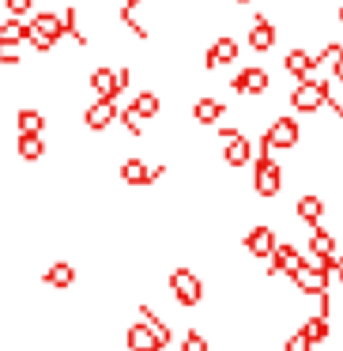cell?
<instances>
[{
	"label": "cell",
	"mask_w": 343,
	"mask_h": 351,
	"mask_svg": "<svg viewBox=\"0 0 343 351\" xmlns=\"http://www.w3.org/2000/svg\"><path fill=\"white\" fill-rule=\"evenodd\" d=\"M27 27H31V31H27V42H31L38 53L53 49L57 42H61V34H64V19L57 16V12H34V19Z\"/></svg>",
	"instance_id": "1"
},
{
	"label": "cell",
	"mask_w": 343,
	"mask_h": 351,
	"mask_svg": "<svg viewBox=\"0 0 343 351\" xmlns=\"http://www.w3.org/2000/svg\"><path fill=\"white\" fill-rule=\"evenodd\" d=\"M328 84L325 80H313V76H305V80H298V87L290 91V106L298 110V114H313V110H320L328 102Z\"/></svg>",
	"instance_id": "2"
},
{
	"label": "cell",
	"mask_w": 343,
	"mask_h": 351,
	"mask_svg": "<svg viewBox=\"0 0 343 351\" xmlns=\"http://www.w3.org/2000/svg\"><path fill=\"white\" fill-rule=\"evenodd\" d=\"M170 291H174V298L181 306H200V298H204V283L189 268H174L170 272Z\"/></svg>",
	"instance_id": "3"
},
{
	"label": "cell",
	"mask_w": 343,
	"mask_h": 351,
	"mask_svg": "<svg viewBox=\"0 0 343 351\" xmlns=\"http://www.w3.org/2000/svg\"><path fill=\"white\" fill-rule=\"evenodd\" d=\"M298 121L294 117H279V121H272V129L260 136V155H272L275 147H294L298 144Z\"/></svg>",
	"instance_id": "4"
},
{
	"label": "cell",
	"mask_w": 343,
	"mask_h": 351,
	"mask_svg": "<svg viewBox=\"0 0 343 351\" xmlns=\"http://www.w3.org/2000/svg\"><path fill=\"white\" fill-rule=\"evenodd\" d=\"M279 185H283L279 162H275L272 155H260L257 167H253V189H257L260 197H275V193H279Z\"/></svg>",
	"instance_id": "5"
},
{
	"label": "cell",
	"mask_w": 343,
	"mask_h": 351,
	"mask_svg": "<svg viewBox=\"0 0 343 351\" xmlns=\"http://www.w3.org/2000/svg\"><path fill=\"white\" fill-rule=\"evenodd\" d=\"M129 84H132L129 69H94V76H91V87L99 99H117Z\"/></svg>",
	"instance_id": "6"
},
{
	"label": "cell",
	"mask_w": 343,
	"mask_h": 351,
	"mask_svg": "<svg viewBox=\"0 0 343 351\" xmlns=\"http://www.w3.org/2000/svg\"><path fill=\"white\" fill-rule=\"evenodd\" d=\"M290 280H294L298 291H305V295H320V291H328V268L320 265V261L317 265H305L302 261V265L290 272Z\"/></svg>",
	"instance_id": "7"
},
{
	"label": "cell",
	"mask_w": 343,
	"mask_h": 351,
	"mask_svg": "<svg viewBox=\"0 0 343 351\" xmlns=\"http://www.w3.org/2000/svg\"><path fill=\"white\" fill-rule=\"evenodd\" d=\"M219 136H223V159H227L230 167H245V162L253 159V144L238 129H223Z\"/></svg>",
	"instance_id": "8"
},
{
	"label": "cell",
	"mask_w": 343,
	"mask_h": 351,
	"mask_svg": "<svg viewBox=\"0 0 343 351\" xmlns=\"http://www.w3.org/2000/svg\"><path fill=\"white\" fill-rule=\"evenodd\" d=\"M117 114H121V110H117L114 99H99V102H91V106H87L84 125H87L91 132H102V129H110V125L117 121Z\"/></svg>",
	"instance_id": "9"
},
{
	"label": "cell",
	"mask_w": 343,
	"mask_h": 351,
	"mask_svg": "<svg viewBox=\"0 0 343 351\" xmlns=\"http://www.w3.org/2000/svg\"><path fill=\"white\" fill-rule=\"evenodd\" d=\"M298 265H302V253L287 242H275V250L268 253V272L272 276H290Z\"/></svg>",
	"instance_id": "10"
},
{
	"label": "cell",
	"mask_w": 343,
	"mask_h": 351,
	"mask_svg": "<svg viewBox=\"0 0 343 351\" xmlns=\"http://www.w3.org/2000/svg\"><path fill=\"white\" fill-rule=\"evenodd\" d=\"M162 174H166V167H147L144 159H125L121 162V178L129 185H151V182H159Z\"/></svg>",
	"instance_id": "11"
},
{
	"label": "cell",
	"mask_w": 343,
	"mask_h": 351,
	"mask_svg": "<svg viewBox=\"0 0 343 351\" xmlns=\"http://www.w3.org/2000/svg\"><path fill=\"white\" fill-rule=\"evenodd\" d=\"M230 87H234V95H264L268 91V72L264 69H242V72H234Z\"/></svg>",
	"instance_id": "12"
},
{
	"label": "cell",
	"mask_w": 343,
	"mask_h": 351,
	"mask_svg": "<svg viewBox=\"0 0 343 351\" xmlns=\"http://www.w3.org/2000/svg\"><path fill=\"white\" fill-rule=\"evenodd\" d=\"M245 250H249L253 257L268 261V253L275 250V234H272V227H253L249 234H245Z\"/></svg>",
	"instance_id": "13"
},
{
	"label": "cell",
	"mask_w": 343,
	"mask_h": 351,
	"mask_svg": "<svg viewBox=\"0 0 343 351\" xmlns=\"http://www.w3.org/2000/svg\"><path fill=\"white\" fill-rule=\"evenodd\" d=\"M283 64H287V72H290L294 80H305V76H313V72L320 69L317 57H309L305 49H290V53L283 57Z\"/></svg>",
	"instance_id": "14"
},
{
	"label": "cell",
	"mask_w": 343,
	"mask_h": 351,
	"mask_svg": "<svg viewBox=\"0 0 343 351\" xmlns=\"http://www.w3.org/2000/svg\"><path fill=\"white\" fill-rule=\"evenodd\" d=\"M238 61V42L234 38H219L204 57V69H219V64H234Z\"/></svg>",
	"instance_id": "15"
},
{
	"label": "cell",
	"mask_w": 343,
	"mask_h": 351,
	"mask_svg": "<svg viewBox=\"0 0 343 351\" xmlns=\"http://www.w3.org/2000/svg\"><path fill=\"white\" fill-rule=\"evenodd\" d=\"M16 152H19V159H27V162H38L42 155H46V144H42V132H19V140H16Z\"/></svg>",
	"instance_id": "16"
},
{
	"label": "cell",
	"mask_w": 343,
	"mask_h": 351,
	"mask_svg": "<svg viewBox=\"0 0 343 351\" xmlns=\"http://www.w3.org/2000/svg\"><path fill=\"white\" fill-rule=\"evenodd\" d=\"M129 351H162V343L151 336V328H147L144 321H136V325L129 328Z\"/></svg>",
	"instance_id": "17"
},
{
	"label": "cell",
	"mask_w": 343,
	"mask_h": 351,
	"mask_svg": "<svg viewBox=\"0 0 343 351\" xmlns=\"http://www.w3.org/2000/svg\"><path fill=\"white\" fill-rule=\"evenodd\" d=\"M249 46L257 49V53H264V49H272V46H275V27L268 23V19H253Z\"/></svg>",
	"instance_id": "18"
},
{
	"label": "cell",
	"mask_w": 343,
	"mask_h": 351,
	"mask_svg": "<svg viewBox=\"0 0 343 351\" xmlns=\"http://www.w3.org/2000/svg\"><path fill=\"white\" fill-rule=\"evenodd\" d=\"M223 114H227V106H223L219 99H200L196 106H192V117H196L200 125H215Z\"/></svg>",
	"instance_id": "19"
},
{
	"label": "cell",
	"mask_w": 343,
	"mask_h": 351,
	"mask_svg": "<svg viewBox=\"0 0 343 351\" xmlns=\"http://www.w3.org/2000/svg\"><path fill=\"white\" fill-rule=\"evenodd\" d=\"M42 280L49 283V287H72V280H76V268L72 265H64V261H57V265H49L46 268V276H42Z\"/></svg>",
	"instance_id": "20"
},
{
	"label": "cell",
	"mask_w": 343,
	"mask_h": 351,
	"mask_svg": "<svg viewBox=\"0 0 343 351\" xmlns=\"http://www.w3.org/2000/svg\"><path fill=\"white\" fill-rule=\"evenodd\" d=\"M320 215H325V200H320V197H313V193H309V197L298 200V219H302V223H309V227H313V223H320Z\"/></svg>",
	"instance_id": "21"
},
{
	"label": "cell",
	"mask_w": 343,
	"mask_h": 351,
	"mask_svg": "<svg viewBox=\"0 0 343 351\" xmlns=\"http://www.w3.org/2000/svg\"><path fill=\"white\" fill-rule=\"evenodd\" d=\"M140 321H144V325L151 328V336H155V340H159L162 348H166V343H170V328L162 325L159 317H155V310H151V306H140Z\"/></svg>",
	"instance_id": "22"
},
{
	"label": "cell",
	"mask_w": 343,
	"mask_h": 351,
	"mask_svg": "<svg viewBox=\"0 0 343 351\" xmlns=\"http://www.w3.org/2000/svg\"><path fill=\"white\" fill-rule=\"evenodd\" d=\"M16 129L19 132H46V117L38 110H19L16 114Z\"/></svg>",
	"instance_id": "23"
},
{
	"label": "cell",
	"mask_w": 343,
	"mask_h": 351,
	"mask_svg": "<svg viewBox=\"0 0 343 351\" xmlns=\"http://www.w3.org/2000/svg\"><path fill=\"white\" fill-rule=\"evenodd\" d=\"M27 31H31V27L19 16H12L8 23H0V42H27Z\"/></svg>",
	"instance_id": "24"
},
{
	"label": "cell",
	"mask_w": 343,
	"mask_h": 351,
	"mask_svg": "<svg viewBox=\"0 0 343 351\" xmlns=\"http://www.w3.org/2000/svg\"><path fill=\"white\" fill-rule=\"evenodd\" d=\"M332 242H335V238L328 234V230H320V223H313V234H309V250L317 253V261L332 253Z\"/></svg>",
	"instance_id": "25"
},
{
	"label": "cell",
	"mask_w": 343,
	"mask_h": 351,
	"mask_svg": "<svg viewBox=\"0 0 343 351\" xmlns=\"http://www.w3.org/2000/svg\"><path fill=\"white\" fill-rule=\"evenodd\" d=\"M129 106L136 110L140 117H155V114H159V95H151V91H140L136 99L129 102Z\"/></svg>",
	"instance_id": "26"
},
{
	"label": "cell",
	"mask_w": 343,
	"mask_h": 351,
	"mask_svg": "<svg viewBox=\"0 0 343 351\" xmlns=\"http://www.w3.org/2000/svg\"><path fill=\"white\" fill-rule=\"evenodd\" d=\"M302 336H305L309 343H320V340H325V336H328V317H325V313L305 321V325H302Z\"/></svg>",
	"instance_id": "27"
},
{
	"label": "cell",
	"mask_w": 343,
	"mask_h": 351,
	"mask_svg": "<svg viewBox=\"0 0 343 351\" xmlns=\"http://www.w3.org/2000/svg\"><path fill=\"white\" fill-rule=\"evenodd\" d=\"M23 61V42H0V64H19Z\"/></svg>",
	"instance_id": "28"
},
{
	"label": "cell",
	"mask_w": 343,
	"mask_h": 351,
	"mask_svg": "<svg viewBox=\"0 0 343 351\" xmlns=\"http://www.w3.org/2000/svg\"><path fill=\"white\" fill-rule=\"evenodd\" d=\"M61 19H64V34H72V38H76L79 46H84L87 38H84V31H79V12H76V8H68Z\"/></svg>",
	"instance_id": "29"
},
{
	"label": "cell",
	"mask_w": 343,
	"mask_h": 351,
	"mask_svg": "<svg viewBox=\"0 0 343 351\" xmlns=\"http://www.w3.org/2000/svg\"><path fill=\"white\" fill-rule=\"evenodd\" d=\"M117 117H121V121H125V129H129V136H140V132H144V117H140L136 114V110H125V114H117Z\"/></svg>",
	"instance_id": "30"
},
{
	"label": "cell",
	"mask_w": 343,
	"mask_h": 351,
	"mask_svg": "<svg viewBox=\"0 0 343 351\" xmlns=\"http://www.w3.org/2000/svg\"><path fill=\"white\" fill-rule=\"evenodd\" d=\"M181 351H207V340L204 336L196 332V328H192L189 336H185V343H181Z\"/></svg>",
	"instance_id": "31"
},
{
	"label": "cell",
	"mask_w": 343,
	"mask_h": 351,
	"mask_svg": "<svg viewBox=\"0 0 343 351\" xmlns=\"http://www.w3.org/2000/svg\"><path fill=\"white\" fill-rule=\"evenodd\" d=\"M4 8L12 16H27V12H34V0H4Z\"/></svg>",
	"instance_id": "32"
},
{
	"label": "cell",
	"mask_w": 343,
	"mask_h": 351,
	"mask_svg": "<svg viewBox=\"0 0 343 351\" xmlns=\"http://www.w3.org/2000/svg\"><path fill=\"white\" fill-rule=\"evenodd\" d=\"M283 351H313V343H309V340H305V336H302V332H294V336H290V340H287V343H283Z\"/></svg>",
	"instance_id": "33"
},
{
	"label": "cell",
	"mask_w": 343,
	"mask_h": 351,
	"mask_svg": "<svg viewBox=\"0 0 343 351\" xmlns=\"http://www.w3.org/2000/svg\"><path fill=\"white\" fill-rule=\"evenodd\" d=\"M332 72H335V80H343V49L332 57Z\"/></svg>",
	"instance_id": "34"
},
{
	"label": "cell",
	"mask_w": 343,
	"mask_h": 351,
	"mask_svg": "<svg viewBox=\"0 0 343 351\" xmlns=\"http://www.w3.org/2000/svg\"><path fill=\"white\" fill-rule=\"evenodd\" d=\"M335 272H340V280H343V265H340V268H335Z\"/></svg>",
	"instance_id": "35"
},
{
	"label": "cell",
	"mask_w": 343,
	"mask_h": 351,
	"mask_svg": "<svg viewBox=\"0 0 343 351\" xmlns=\"http://www.w3.org/2000/svg\"><path fill=\"white\" fill-rule=\"evenodd\" d=\"M125 4H140V0H125Z\"/></svg>",
	"instance_id": "36"
},
{
	"label": "cell",
	"mask_w": 343,
	"mask_h": 351,
	"mask_svg": "<svg viewBox=\"0 0 343 351\" xmlns=\"http://www.w3.org/2000/svg\"><path fill=\"white\" fill-rule=\"evenodd\" d=\"M234 4H249V0H234Z\"/></svg>",
	"instance_id": "37"
},
{
	"label": "cell",
	"mask_w": 343,
	"mask_h": 351,
	"mask_svg": "<svg viewBox=\"0 0 343 351\" xmlns=\"http://www.w3.org/2000/svg\"><path fill=\"white\" fill-rule=\"evenodd\" d=\"M340 23H343V8H340Z\"/></svg>",
	"instance_id": "38"
}]
</instances>
